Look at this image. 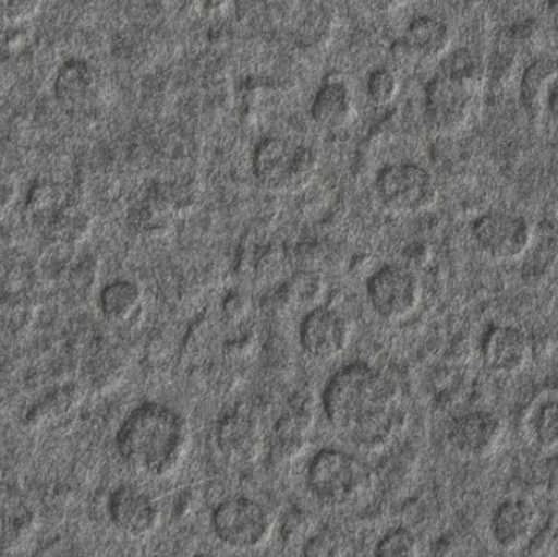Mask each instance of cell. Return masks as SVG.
<instances>
[{"label": "cell", "instance_id": "1", "mask_svg": "<svg viewBox=\"0 0 558 557\" xmlns=\"http://www.w3.org/2000/svg\"><path fill=\"white\" fill-rule=\"evenodd\" d=\"M322 409L335 431L354 444L373 448L392 435L399 415V388L371 363H348L325 385Z\"/></svg>", "mask_w": 558, "mask_h": 557}, {"label": "cell", "instance_id": "2", "mask_svg": "<svg viewBox=\"0 0 558 557\" xmlns=\"http://www.w3.org/2000/svg\"><path fill=\"white\" fill-rule=\"evenodd\" d=\"M189 448V422L160 402L137 405L117 434V450L123 463L154 480L172 476L185 461Z\"/></svg>", "mask_w": 558, "mask_h": 557}, {"label": "cell", "instance_id": "3", "mask_svg": "<svg viewBox=\"0 0 558 557\" xmlns=\"http://www.w3.org/2000/svg\"><path fill=\"white\" fill-rule=\"evenodd\" d=\"M484 75L471 52L461 49L426 84L425 120L433 133L448 136L464 130L477 107Z\"/></svg>", "mask_w": 558, "mask_h": 557}, {"label": "cell", "instance_id": "4", "mask_svg": "<svg viewBox=\"0 0 558 557\" xmlns=\"http://www.w3.org/2000/svg\"><path fill=\"white\" fill-rule=\"evenodd\" d=\"M254 175L264 189L275 193H298L314 182L318 157L305 144L267 137L254 150Z\"/></svg>", "mask_w": 558, "mask_h": 557}, {"label": "cell", "instance_id": "5", "mask_svg": "<svg viewBox=\"0 0 558 557\" xmlns=\"http://www.w3.org/2000/svg\"><path fill=\"white\" fill-rule=\"evenodd\" d=\"M371 474L364 463L347 451L324 448L312 457L305 483L315 499L325 506H350L369 486Z\"/></svg>", "mask_w": 558, "mask_h": 557}, {"label": "cell", "instance_id": "6", "mask_svg": "<svg viewBox=\"0 0 558 557\" xmlns=\"http://www.w3.org/2000/svg\"><path fill=\"white\" fill-rule=\"evenodd\" d=\"M377 196L393 215H420L438 203V186L425 167L413 162L392 164L380 170Z\"/></svg>", "mask_w": 558, "mask_h": 557}, {"label": "cell", "instance_id": "7", "mask_svg": "<svg viewBox=\"0 0 558 557\" xmlns=\"http://www.w3.org/2000/svg\"><path fill=\"white\" fill-rule=\"evenodd\" d=\"M211 526L222 545L239 552L262 548L274 533L270 513L248 497H234L219 504L213 510Z\"/></svg>", "mask_w": 558, "mask_h": 557}, {"label": "cell", "instance_id": "8", "mask_svg": "<svg viewBox=\"0 0 558 557\" xmlns=\"http://www.w3.org/2000/svg\"><path fill=\"white\" fill-rule=\"evenodd\" d=\"M367 300L374 313L387 323L409 319L422 304V283L409 268L389 264L371 275Z\"/></svg>", "mask_w": 558, "mask_h": 557}, {"label": "cell", "instance_id": "9", "mask_svg": "<svg viewBox=\"0 0 558 557\" xmlns=\"http://www.w3.org/2000/svg\"><path fill=\"white\" fill-rule=\"evenodd\" d=\"M472 238L477 247L497 264L521 261L533 244L530 222L511 213H485L472 225Z\"/></svg>", "mask_w": 558, "mask_h": 557}, {"label": "cell", "instance_id": "10", "mask_svg": "<svg viewBox=\"0 0 558 557\" xmlns=\"http://www.w3.org/2000/svg\"><path fill=\"white\" fill-rule=\"evenodd\" d=\"M504 438V422L490 411L459 415L448 428V444L464 460H485L497 451Z\"/></svg>", "mask_w": 558, "mask_h": 557}, {"label": "cell", "instance_id": "11", "mask_svg": "<svg viewBox=\"0 0 558 557\" xmlns=\"http://www.w3.org/2000/svg\"><path fill=\"white\" fill-rule=\"evenodd\" d=\"M299 339L308 356L330 362L350 346L351 330L340 313L330 307L315 306L302 317Z\"/></svg>", "mask_w": 558, "mask_h": 557}, {"label": "cell", "instance_id": "12", "mask_svg": "<svg viewBox=\"0 0 558 557\" xmlns=\"http://www.w3.org/2000/svg\"><path fill=\"white\" fill-rule=\"evenodd\" d=\"M108 519L128 538L141 540L159 529L160 510L149 494L124 484L117 487L108 499Z\"/></svg>", "mask_w": 558, "mask_h": 557}, {"label": "cell", "instance_id": "13", "mask_svg": "<svg viewBox=\"0 0 558 557\" xmlns=\"http://www.w3.org/2000/svg\"><path fill=\"white\" fill-rule=\"evenodd\" d=\"M533 356V343L526 332L514 326H497L484 337L482 359L488 372L514 376L526 368Z\"/></svg>", "mask_w": 558, "mask_h": 557}, {"label": "cell", "instance_id": "14", "mask_svg": "<svg viewBox=\"0 0 558 557\" xmlns=\"http://www.w3.org/2000/svg\"><path fill=\"white\" fill-rule=\"evenodd\" d=\"M54 98L72 117L87 113L98 97V77L94 65L84 59H69L54 78Z\"/></svg>", "mask_w": 558, "mask_h": 557}, {"label": "cell", "instance_id": "15", "mask_svg": "<svg viewBox=\"0 0 558 557\" xmlns=\"http://www.w3.org/2000/svg\"><path fill=\"white\" fill-rule=\"evenodd\" d=\"M537 510L524 497H508L495 507L490 517V535L495 545L514 552L526 545L536 529Z\"/></svg>", "mask_w": 558, "mask_h": 557}, {"label": "cell", "instance_id": "16", "mask_svg": "<svg viewBox=\"0 0 558 557\" xmlns=\"http://www.w3.org/2000/svg\"><path fill=\"white\" fill-rule=\"evenodd\" d=\"M451 39L448 23L438 16H418L410 23L402 39L393 45L396 58L403 61H436L449 51Z\"/></svg>", "mask_w": 558, "mask_h": 557}, {"label": "cell", "instance_id": "17", "mask_svg": "<svg viewBox=\"0 0 558 557\" xmlns=\"http://www.w3.org/2000/svg\"><path fill=\"white\" fill-rule=\"evenodd\" d=\"M311 114L318 126L328 131L350 126L356 118V101L348 82L343 78L324 82L312 101Z\"/></svg>", "mask_w": 558, "mask_h": 557}, {"label": "cell", "instance_id": "18", "mask_svg": "<svg viewBox=\"0 0 558 557\" xmlns=\"http://www.w3.org/2000/svg\"><path fill=\"white\" fill-rule=\"evenodd\" d=\"M260 431L254 419L235 412L222 419L218 427V445L232 460H252L260 447Z\"/></svg>", "mask_w": 558, "mask_h": 557}, {"label": "cell", "instance_id": "19", "mask_svg": "<svg viewBox=\"0 0 558 557\" xmlns=\"http://www.w3.org/2000/svg\"><path fill=\"white\" fill-rule=\"evenodd\" d=\"M558 77V59L539 58L524 71L520 84V100L533 120L544 117V101L550 85Z\"/></svg>", "mask_w": 558, "mask_h": 557}, {"label": "cell", "instance_id": "20", "mask_svg": "<svg viewBox=\"0 0 558 557\" xmlns=\"http://www.w3.org/2000/svg\"><path fill=\"white\" fill-rule=\"evenodd\" d=\"M312 424H314V415H312L307 402H301L284 412L275 427V444H277L278 453L288 460H294L295 457L302 455L307 447Z\"/></svg>", "mask_w": 558, "mask_h": 557}, {"label": "cell", "instance_id": "21", "mask_svg": "<svg viewBox=\"0 0 558 557\" xmlns=\"http://www.w3.org/2000/svg\"><path fill=\"white\" fill-rule=\"evenodd\" d=\"M143 304V290L133 280H114L98 296L101 316L111 324H124L133 319Z\"/></svg>", "mask_w": 558, "mask_h": 557}, {"label": "cell", "instance_id": "22", "mask_svg": "<svg viewBox=\"0 0 558 557\" xmlns=\"http://www.w3.org/2000/svg\"><path fill=\"white\" fill-rule=\"evenodd\" d=\"M521 275L530 284L541 283L549 277L550 271L557 267L558 262V235L554 231H541L534 234L533 244L524 255Z\"/></svg>", "mask_w": 558, "mask_h": 557}, {"label": "cell", "instance_id": "23", "mask_svg": "<svg viewBox=\"0 0 558 557\" xmlns=\"http://www.w3.org/2000/svg\"><path fill=\"white\" fill-rule=\"evenodd\" d=\"M92 219L77 206H64L49 219L51 238L65 247L81 244L90 234Z\"/></svg>", "mask_w": 558, "mask_h": 557}, {"label": "cell", "instance_id": "24", "mask_svg": "<svg viewBox=\"0 0 558 557\" xmlns=\"http://www.w3.org/2000/svg\"><path fill=\"white\" fill-rule=\"evenodd\" d=\"M531 438L543 451L558 450V398L537 405L530 422Z\"/></svg>", "mask_w": 558, "mask_h": 557}, {"label": "cell", "instance_id": "25", "mask_svg": "<svg viewBox=\"0 0 558 557\" xmlns=\"http://www.w3.org/2000/svg\"><path fill=\"white\" fill-rule=\"evenodd\" d=\"M367 97L377 107H389L399 97L400 81L396 72L387 68H377L371 72L366 84Z\"/></svg>", "mask_w": 558, "mask_h": 557}, {"label": "cell", "instance_id": "26", "mask_svg": "<svg viewBox=\"0 0 558 557\" xmlns=\"http://www.w3.org/2000/svg\"><path fill=\"white\" fill-rule=\"evenodd\" d=\"M374 555L386 557L415 556L418 555V540L409 529L390 530L377 542Z\"/></svg>", "mask_w": 558, "mask_h": 557}, {"label": "cell", "instance_id": "27", "mask_svg": "<svg viewBox=\"0 0 558 557\" xmlns=\"http://www.w3.org/2000/svg\"><path fill=\"white\" fill-rule=\"evenodd\" d=\"M324 287L320 275L312 274V271H301V274L294 275L291 283H289V293H291V300L294 303L308 304L320 298Z\"/></svg>", "mask_w": 558, "mask_h": 557}, {"label": "cell", "instance_id": "28", "mask_svg": "<svg viewBox=\"0 0 558 557\" xmlns=\"http://www.w3.org/2000/svg\"><path fill=\"white\" fill-rule=\"evenodd\" d=\"M43 0H0V20L10 25H22L38 15Z\"/></svg>", "mask_w": 558, "mask_h": 557}, {"label": "cell", "instance_id": "29", "mask_svg": "<svg viewBox=\"0 0 558 557\" xmlns=\"http://www.w3.org/2000/svg\"><path fill=\"white\" fill-rule=\"evenodd\" d=\"M367 9L379 13H393L409 5L410 0H361Z\"/></svg>", "mask_w": 558, "mask_h": 557}, {"label": "cell", "instance_id": "30", "mask_svg": "<svg viewBox=\"0 0 558 557\" xmlns=\"http://www.w3.org/2000/svg\"><path fill=\"white\" fill-rule=\"evenodd\" d=\"M544 114H547L554 123L558 124V77L547 92L546 101H544Z\"/></svg>", "mask_w": 558, "mask_h": 557}, {"label": "cell", "instance_id": "31", "mask_svg": "<svg viewBox=\"0 0 558 557\" xmlns=\"http://www.w3.org/2000/svg\"><path fill=\"white\" fill-rule=\"evenodd\" d=\"M206 2H208L213 10H219L228 3V0H206Z\"/></svg>", "mask_w": 558, "mask_h": 557}]
</instances>
